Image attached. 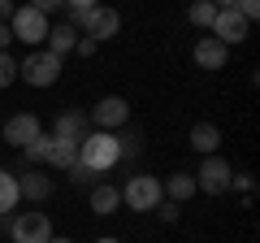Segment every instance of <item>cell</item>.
Listing matches in <instances>:
<instances>
[{
  "label": "cell",
  "mask_w": 260,
  "mask_h": 243,
  "mask_svg": "<svg viewBox=\"0 0 260 243\" xmlns=\"http://www.w3.org/2000/svg\"><path fill=\"white\" fill-rule=\"evenodd\" d=\"M61 56H52L48 48H39V52H26L18 61V78H26V87H52L61 83Z\"/></svg>",
  "instance_id": "obj_3"
},
{
  "label": "cell",
  "mask_w": 260,
  "mask_h": 243,
  "mask_svg": "<svg viewBox=\"0 0 260 243\" xmlns=\"http://www.w3.org/2000/svg\"><path fill=\"white\" fill-rule=\"evenodd\" d=\"M70 26H74L78 35L104 44V39H113L121 31V13L109 9V5H95V9H70Z\"/></svg>",
  "instance_id": "obj_1"
},
{
  "label": "cell",
  "mask_w": 260,
  "mask_h": 243,
  "mask_svg": "<svg viewBox=\"0 0 260 243\" xmlns=\"http://www.w3.org/2000/svg\"><path fill=\"white\" fill-rule=\"evenodd\" d=\"M121 208V187H113V183H95L91 187V213L95 217H113Z\"/></svg>",
  "instance_id": "obj_16"
},
{
  "label": "cell",
  "mask_w": 260,
  "mask_h": 243,
  "mask_svg": "<svg viewBox=\"0 0 260 243\" xmlns=\"http://www.w3.org/2000/svg\"><path fill=\"white\" fill-rule=\"evenodd\" d=\"M87 117H91V131H121L130 122V100L126 96H104V100H95V109Z\"/></svg>",
  "instance_id": "obj_8"
},
{
  "label": "cell",
  "mask_w": 260,
  "mask_h": 243,
  "mask_svg": "<svg viewBox=\"0 0 260 243\" xmlns=\"http://www.w3.org/2000/svg\"><path fill=\"white\" fill-rule=\"evenodd\" d=\"M39 135H44V122H39L35 113H13V117L5 122V143H9V148H26Z\"/></svg>",
  "instance_id": "obj_11"
},
{
  "label": "cell",
  "mask_w": 260,
  "mask_h": 243,
  "mask_svg": "<svg viewBox=\"0 0 260 243\" xmlns=\"http://www.w3.org/2000/svg\"><path fill=\"white\" fill-rule=\"evenodd\" d=\"M160 187H165V196L174 200V204H186V200L195 196V178H191V174H182V169H178V174H169L165 183H160Z\"/></svg>",
  "instance_id": "obj_19"
},
{
  "label": "cell",
  "mask_w": 260,
  "mask_h": 243,
  "mask_svg": "<svg viewBox=\"0 0 260 243\" xmlns=\"http://www.w3.org/2000/svg\"><path fill=\"white\" fill-rule=\"evenodd\" d=\"M195 178V191H204V196H225L230 191V178H234V165L225 157H204L200 161V174Z\"/></svg>",
  "instance_id": "obj_6"
},
{
  "label": "cell",
  "mask_w": 260,
  "mask_h": 243,
  "mask_svg": "<svg viewBox=\"0 0 260 243\" xmlns=\"http://www.w3.org/2000/svg\"><path fill=\"white\" fill-rule=\"evenodd\" d=\"M213 5L217 9H234V0H213Z\"/></svg>",
  "instance_id": "obj_32"
},
{
  "label": "cell",
  "mask_w": 260,
  "mask_h": 243,
  "mask_svg": "<svg viewBox=\"0 0 260 243\" xmlns=\"http://www.w3.org/2000/svg\"><path fill=\"white\" fill-rule=\"evenodd\" d=\"M160 200H165V187H160L156 174H135L126 187H121V204H126L130 213H152Z\"/></svg>",
  "instance_id": "obj_4"
},
{
  "label": "cell",
  "mask_w": 260,
  "mask_h": 243,
  "mask_svg": "<svg viewBox=\"0 0 260 243\" xmlns=\"http://www.w3.org/2000/svg\"><path fill=\"white\" fill-rule=\"evenodd\" d=\"M18 191L26 200H35V204H44V200L52 196V178H48L39 165H30V169H22V174H18Z\"/></svg>",
  "instance_id": "obj_13"
},
{
  "label": "cell",
  "mask_w": 260,
  "mask_h": 243,
  "mask_svg": "<svg viewBox=\"0 0 260 243\" xmlns=\"http://www.w3.org/2000/svg\"><path fill=\"white\" fill-rule=\"evenodd\" d=\"M191 61H195L200 70H208V74H213V70H225L230 48H225L221 39H213V35H200V39H195V48H191Z\"/></svg>",
  "instance_id": "obj_10"
},
{
  "label": "cell",
  "mask_w": 260,
  "mask_h": 243,
  "mask_svg": "<svg viewBox=\"0 0 260 243\" xmlns=\"http://www.w3.org/2000/svg\"><path fill=\"white\" fill-rule=\"evenodd\" d=\"M48 243H74V239H65V234H61V239H56V234H52V239H48Z\"/></svg>",
  "instance_id": "obj_34"
},
{
  "label": "cell",
  "mask_w": 260,
  "mask_h": 243,
  "mask_svg": "<svg viewBox=\"0 0 260 243\" xmlns=\"http://www.w3.org/2000/svg\"><path fill=\"white\" fill-rule=\"evenodd\" d=\"M247 31H251V22L243 18L239 9H217V18H213V26H208V35L221 39L225 48H234V44H243V39H247Z\"/></svg>",
  "instance_id": "obj_9"
},
{
  "label": "cell",
  "mask_w": 260,
  "mask_h": 243,
  "mask_svg": "<svg viewBox=\"0 0 260 243\" xmlns=\"http://www.w3.org/2000/svg\"><path fill=\"white\" fill-rule=\"evenodd\" d=\"M48 139H52V135H39V139H30L26 143V148H22V157H26V165H39V169H44V157H48Z\"/></svg>",
  "instance_id": "obj_21"
},
{
  "label": "cell",
  "mask_w": 260,
  "mask_h": 243,
  "mask_svg": "<svg viewBox=\"0 0 260 243\" xmlns=\"http://www.w3.org/2000/svg\"><path fill=\"white\" fill-rule=\"evenodd\" d=\"M52 135L78 148V143H83L87 135H91V117H87V113H78V109H70V113H61V117L52 122Z\"/></svg>",
  "instance_id": "obj_12"
},
{
  "label": "cell",
  "mask_w": 260,
  "mask_h": 243,
  "mask_svg": "<svg viewBox=\"0 0 260 243\" xmlns=\"http://www.w3.org/2000/svg\"><path fill=\"white\" fill-rule=\"evenodd\" d=\"M74 161H78V148H74V143L56 139V135L48 139V157H44V165H48V169H70Z\"/></svg>",
  "instance_id": "obj_18"
},
{
  "label": "cell",
  "mask_w": 260,
  "mask_h": 243,
  "mask_svg": "<svg viewBox=\"0 0 260 243\" xmlns=\"http://www.w3.org/2000/svg\"><path fill=\"white\" fill-rule=\"evenodd\" d=\"M13 83H18V61H13L9 52H0V92L13 87Z\"/></svg>",
  "instance_id": "obj_22"
},
{
  "label": "cell",
  "mask_w": 260,
  "mask_h": 243,
  "mask_svg": "<svg viewBox=\"0 0 260 243\" xmlns=\"http://www.w3.org/2000/svg\"><path fill=\"white\" fill-rule=\"evenodd\" d=\"M213 18H217V5H213V0H191V5H186V22H191L195 31H208V26H213Z\"/></svg>",
  "instance_id": "obj_20"
},
{
  "label": "cell",
  "mask_w": 260,
  "mask_h": 243,
  "mask_svg": "<svg viewBox=\"0 0 260 243\" xmlns=\"http://www.w3.org/2000/svg\"><path fill=\"white\" fill-rule=\"evenodd\" d=\"M234 9H239L247 22H256L260 18V0H234Z\"/></svg>",
  "instance_id": "obj_25"
},
{
  "label": "cell",
  "mask_w": 260,
  "mask_h": 243,
  "mask_svg": "<svg viewBox=\"0 0 260 243\" xmlns=\"http://www.w3.org/2000/svg\"><path fill=\"white\" fill-rule=\"evenodd\" d=\"M230 187H239L243 196H247V191H251V178H247V174H234V178H230Z\"/></svg>",
  "instance_id": "obj_29"
},
{
  "label": "cell",
  "mask_w": 260,
  "mask_h": 243,
  "mask_svg": "<svg viewBox=\"0 0 260 243\" xmlns=\"http://www.w3.org/2000/svg\"><path fill=\"white\" fill-rule=\"evenodd\" d=\"M152 213H160V222H178V217H182V204H174V200L165 204V200H160V204L152 208Z\"/></svg>",
  "instance_id": "obj_24"
},
{
  "label": "cell",
  "mask_w": 260,
  "mask_h": 243,
  "mask_svg": "<svg viewBox=\"0 0 260 243\" xmlns=\"http://www.w3.org/2000/svg\"><path fill=\"white\" fill-rule=\"evenodd\" d=\"M65 174H70V178H74V183H78V187H95V174H91V169H87V165H83V161H74V165H70V169H65Z\"/></svg>",
  "instance_id": "obj_23"
},
{
  "label": "cell",
  "mask_w": 260,
  "mask_h": 243,
  "mask_svg": "<svg viewBox=\"0 0 260 243\" xmlns=\"http://www.w3.org/2000/svg\"><path fill=\"white\" fill-rule=\"evenodd\" d=\"M9 44H13V31H9V22H0V52H9Z\"/></svg>",
  "instance_id": "obj_28"
},
{
  "label": "cell",
  "mask_w": 260,
  "mask_h": 243,
  "mask_svg": "<svg viewBox=\"0 0 260 243\" xmlns=\"http://www.w3.org/2000/svg\"><path fill=\"white\" fill-rule=\"evenodd\" d=\"M78 161H83V165L91 169L95 178L109 174V169L121 161V152H117V135H113V131H91L83 143H78Z\"/></svg>",
  "instance_id": "obj_2"
},
{
  "label": "cell",
  "mask_w": 260,
  "mask_h": 243,
  "mask_svg": "<svg viewBox=\"0 0 260 243\" xmlns=\"http://www.w3.org/2000/svg\"><path fill=\"white\" fill-rule=\"evenodd\" d=\"M13 9H18V0H0V22H9Z\"/></svg>",
  "instance_id": "obj_30"
},
{
  "label": "cell",
  "mask_w": 260,
  "mask_h": 243,
  "mask_svg": "<svg viewBox=\"0 0 260 243\" xmlns=\"http://www.w3.org/2000/svg\"><path fill=\"white\" fill-rule=\"evenodd\" d=\"M44 44H48V52H52V56H61V61H65V56L78 48V31L70 26V22H56V26H48Z\"/></svg>",
  "instance_id": "obj_14"
},
{
  "label": "cell",
  "mask_w": 260,
  "mask_h": 243,
  "mask_svg": "<svg viewBox=\"0 0 260 243\" xmlns=\"http://www.w3.org/2000/svg\"><path fill=\"white\" fill-rule=\"evenodd\" d=\"M18 204H22V191H18V174H13V169H0V217L18 213Z\"/></svg>",
  "instance_id": "obj_17"
},
{
  "label": "cell",
  "mask_w": 260,
  "mask_h": 243,
  "mask_svg": "<svg viewBox=\"0 0 260 243\" xmlns=\"http://www.w3.org/2000/svg\"><path fill=\"white\" fill-rule=\"evenodd\" d=\"M100 0H65V9H95Z\"/></svg>",
  "instance_id": "obj_31"
},
{
  "label": "cell",
  "mask_w": 260,
  "mask_h": 243,
  "mask_svg": "<svg viewBox=\"0 0 260 243\" xmlns=\"http://www.w3.org/2000/svg\"><path fill=\"white\" fill-rule=\"evenodd\" d=\"M186 143H191L200 157H217V148H221V131H217L213 122H195L191 135H186Z\"/></svg>",
  "instance_id": "obj_15"
},
{
  "label": "cell",
  "mask_w": 260,
  "mask_h": 243,
  "mask_svg": "<svg viewBox=\"0 0 260 243\" xmlns=\"http://www.w3.org/2000/svg\"><path fill=\"white\" fill-rule=\"evenodd\" d=\"M61 5H65V0H30V9H39L44 18H48V13H61Z\"/></svg>",
  "instance_id": "obj_26"
},
{
  "label": "cell",
  "mask_w": 260,
  "mask_h": 243,
  "mask_svg": "<svg viewBox=\"0 0 260 243\" xmlns=\"http://www.w3.org/2000/svg\"><path fill=\"white\" fill-rule=\"evenodd\" d=\"M95 48H100V44H95V39L78 35V48H74V52H78V56H95Z\"/></svg>",
  "instance_id": "obj_27"
},
{
  "label": "cell",
  "mask_w": 260,
  "mask_h": 243,
  "mask_svg": "<svg viewBox=\"0 0 260 243\" xmlns=\"http://www.w3.org/2000/svg\"><path fill=\"white\" fill-rule=\"evenodd\" d=\"M9 239L13 243H48L52 239V222H48V213H39V208L13 213L9 217Z\"/></svg>",
  "instance_id": "obj_5"
},
{
  "label": "cell",
  "mask_w": 260,
  "mask_h": 243,
  "mask_svg": "<svg viewBox=\"0 0 260 243\" xmlns=\"http://www.w3.org/2000/svg\"><path fill=\"white\" fill-rule=\"evenodd\" d=\"M48 26H52V22H48L39 9H30V5H18V9H13V18H9V31H13V39H18V44H26V48L44 44Z\"/></svg>",
  "instance_id": "obj_7"
},
{
  "label": "cell",
  "mask_w": 260,
  "mask_h": 243,
  "mask_svg": "<svg viewBox=\"0 0 260 243\" xmlns=\"http://www.w3.org/2000/svg\"><path fill=\"white\" fill-rule=\"evenodd\" d=\"M95 243H121V239H113V234H104V239H95Z\"/></svg>",
  "instance_id": "obj_33"
}]
</instances>
